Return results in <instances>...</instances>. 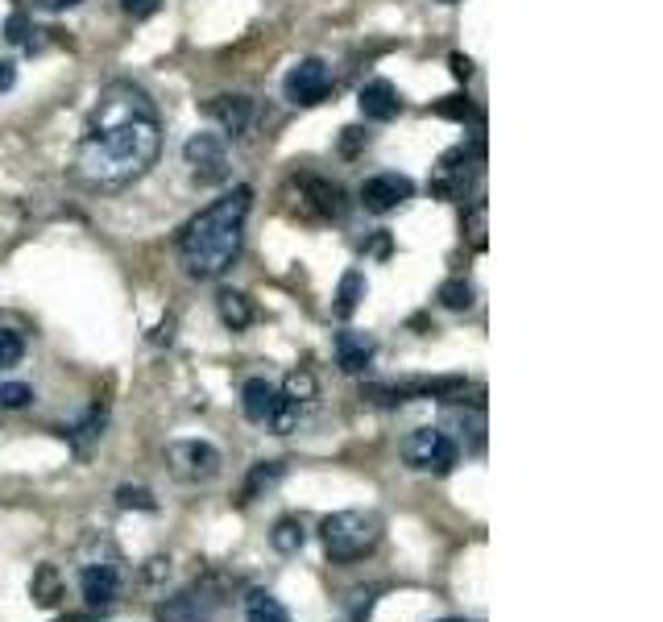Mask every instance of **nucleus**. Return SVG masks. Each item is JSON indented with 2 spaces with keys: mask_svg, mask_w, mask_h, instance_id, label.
<instances>
[{
  "mask_svg": "<svg viewBox=\"0 0 663 622\" xmlns=\"http://www.w3.org/2000/svg\"><path fill=\"white\" fill-rule=\"evenodd\" d=\"M162 149V124L154 100L133 83H108L87 117L71 175L92 191H121L137 183Z\"/></svg>",
  "mask_w": 663,
  "mask_h": 622,
  "instance_id": "obj_1",
  "label": "nucleus"
},
{
  "mask_svg": "<svg viewBox=\"0 0 663 622\" xmlns=\"http://www.w3.org/2000/svg\"><path fill=\"white\" fill-rule=\"evenodd\" d=\"M253 204L249 187H232L216 204H207L179 237V253L191 278H220L237 258L245 241V216Z\"/></svg>",
  "mask_w": 663,
  "mask_h": 622,
  "instance_id": "obj_2",
  "label": "nucleus"
},
{
  "mask_svg": "<svg viewBox=\"0 0 663 622\" xmlns=\"http://www.w3.org/2000/svg\"><path fill=\"white\" fill-rule=\"evenodd\" d=\"M382 531H386V523L373 511H336V515L320 523V539H324L332 560L365 557V552H373L382 543Z\"/></svg>",
  "mask_w": 663,
  "mask_h": 622,
  "instance_id": "obj_3",
  "label": "nucleus"
},
{
  "mask_svg": "<svg viewBox=\"0 0 663 622\" xmlns=\"http://www.w3.org/2000/svg\"><path fill=\"white\" fill-rule=\"evenodd\" d=\"M460 456V444L444 428H414L407 440H402V460L411 469H423V474H448Z\"/></svg>",
  "mask_w": 663,
  "mask_h": 622,
  "instance_id": "obj_4",
  "label": "nucleus"
},
{
  "mask_svg": "<svg viewBox=\"0 0 663 622\" xmlns=\"http://www.w3.org/2000/svg\"><path fill=\"white\" fill-rule=\"evenodd\" d=\"M220 601L225 598H220L216 581H200V585H191L183 594L158 601L154 622H212L216 619V610H220Z\"/></svg>",
  "mask_w": 663,
  "mask_h": 622,
  "instance_id": "obj_5",
  "label": "nucleus"
},
{
  "mask_svg": "<svg viewBox=\"0 0 663 622\" xmlns=\"http://www.w3.org/2000/svg\"><path fill=\"white\" fill-rule=\"evenodd\" d=\"M166 465H170V474L179 481L200 486V481H212L220 474V448L207 444V440H174L166 448Z\"/></svg>",
  "mask_w": 663,
  "mask_h": 622,
  "instance_id": "obj_6",
  "label": "nucleus"
},
{
  "mask_svg": "<svg viewBox=\"0 0 663 622\" xmlns=\"http://www.w3.org/2000/svg\"><path fill=\"white\" fill-rule=\"evenodd\" d=\"M183 158L191 166V179L200 187H216L228 179V145L220 133H191L183 145Z\"/></svg>",
  "mask_w": 663,
  "mask_h": 622,
  "instance_id": "obj_7",
  "label": "nucleus"
},
{
  "mask_svg": "<svg viewBox=\"0 0 663 622\" xmlns=\"http://www.w3.org/2000/svg\"><path fill=\"white\" fill-rule=\"evenodd\" d=\"M282 92H287V100L299 104V108H315V104H324L332 96V67L324 59H299L287 71Z\"/></svg>",
  "mask_w": 663,
  "mask_h": 622,
  "instance_id": "obj_8",
  "label": "nucleus"
},
{
  "mask_svg": "<svg viewBox=\"0 0 663 622\" xmlns=\"http://www.w3.org/2000/svg\"><path fill=\"white\" fill-rule=\"evenodd\" d=\"M477 166H481V142L477 145H456L453 154H444L439 166H435V179H432V191L435 195H465V183H469V175H477Z\"/></svg>",
  "mask_w": 663,
  "mask_h": 622,
  "instance_id": "obj_9",
  "label": "nucleus"
},
{
  "mask_svg": "<svg viewBox=\"0 0 663 622\" xmlns=\"http://www.w3.org/2000/svg\"><path fill=\"white\" fill-rule=\"evenodd\" d=\"M411 195H414V183L407 175H373V179L361 183V204H365V212H373V216H386L394 207H402Z\"/></svg>",
  "mask_w": 663,
  "mask_h": 622,
  "instance_id": "obj_10",
  "label": "nucleus"
},
{
  "mask_svg": "<svg viewBox=\"0 0 663 622\" xmlns=\"http://www.w3.org/2000/svg\"><path fill=\"white\" fill-rule=\"evenodd\" d=\"M204 112L225 129L228 137H245L253 124V100L249 96H212L204 104Z\"/></svg>",
  "mask_w": 663,
  "mask_h": 622,
  "instance_id": "obj_11",
  "label": "nucleus"
},
{
  "mask_svg": "<svg viewBox=\"0 0 663 622\" xmlns=\"http://www.w3.org/2000/svg\"><path fill=\"white\" fill-rule=\"evenodd\" d=\"M80 589H83V601L87 606H112L121 598V573L112 564H87L80 573Z\"/></svg>",
  "mask_w": 663,
  "mask_h": 622,
  "instance_id": "obj_12",
  "label": "nucleus"
},
{
  "mask_svg": "<svg viewBox=\"0 0 663 622\" xmlns=\"http://www.w3.org/2000/svg\"><path fill=\"white\" fill-rule=\"evenodd\" d=\"M373 352H377V340H373L370 332L345 328L336 336V361H340V370L345 373H365L373 361Z\"/></svg>",
  "mask_w": 663,
  "mask_h": 622,
  "instance_id": "obj_13",
  "label": "nucleus"
},
{
  "mask_svg": "<svg viewBox=\"0 0 663 622\" xmlns=\"http://www.w3.org/2000/svg\"><path fill=\"white\" fill-rule=\"evenodd\" d=\"M357 104H361L365 121H394V117H398V108H402L398 87H394L390 80H370L365 87H361Z\"/></svg>",
  "mask_w": 663,
  "mask_h": 622,
  "instance_id": "obj_14",
  "label": "nucleus"
},
{
  "mask_svg": "<svg viewBox=\"0 0 663 622\" xmlns=\"http://www.w3.org/2000/svg\"><path fill=\"white\" fill-rule=\"evenodd\" d=\"M303 204L320 216V220H340L345 216V191L328 179H303Z\"/></svg>",
  "mask_w": 663,
  "mask_h": 622,
  "instance_id": "obj_15",
  "label": "nucleus"
},
{
  "mask_svg": "<svg viewBox=\"0 0 663 622\" xmlns=\"http://www.w3.org/2000/svg\"><path fill=\"white\" fill-rule=\"evenodd\" d=\"M278 403H282V394L274 391L266 378H249L245 391H241V411H245L249 423H269Z\"/></svg>",
  "mask_w": 663,
  "mask_h": 622,
  "instance_id": "obj_16",
  "label": "nucleus"
},
{
  "mask_svg": "<svg viewBox=\"0 0 663 622\" xmlns=\"http://www.w3.org/2000/svg\"><path fill=\"white\" fill-rule=\"evenodd\" d=\"M216 311H220V320H225V328L241 332L253 324V303H249V295H241V290H220L216 295Z\"/></svg>",
  "mask_w": 663,
  "mask_h": 622,
  "instance_id": "obj_17",
  "label": "nucleus"
},
{
  "mask_svg": "<svg viewBox=\"0 0 663 622\" xmlns=\"http://www.w3.org/2000/svg\"><path fill=\"white\" fill-rule=\"evenodd\" d=\"M361 299H365V274H361V270H349V274L340 278V287H336L332 315H336V320H349L352 311L361 308Z\"/></svg>",
  "mask_w": 663,
  "mask_h": 622,
  "instance_id": "obj_18",
  "label": "nucleus"
},
{
  "mask_svg": "<svg viewBox=\"0 0 663 622\" xmlns=\"http://www.w3.org/2000/svg\"><path fill=\"white\" fill-rule=\"evenodd\" d=\"M269 543H274V552H282V557H294L303 543H308V527H303V518H278L274 523V531H269Z\"/></svg>",
  "mask_w": 663,
  "mask_h": 622,
  "instance_id": "obj_19",
  "label": "nucleus"
},
{
  "mask_svg": "<svg viewBox=\"0 0 663 622\" xmlns=\"http://www.w3.org/2000/svg\"><path fill=\"white\" fill-rule=\"evenodd\" d=\"M282 474H287V465H282V460H262V465H253V469H249L245 490H241V502H253L262 490L278 486V481H282Z\"/></svg>",
  "mask_w": 663,
  "mask_h": 622,
  "instance_id": "obj_20",
  "label": "nucleus"
},
{
  "mask_svg": "<svg viewBox=\"0 0 663 622\" xmlns=\"http://www.w3.org/2000/svg\"><path fill=\"white\" fill-rule=\"evenodd\" d=\"M104 423H108V415H104L100 407H92V411L83 415V423H75V428L67 432V435H71V444H75V453H80V456L92 453V444L104 435Z\"/></svg>",
  "mask_w": 663,
  "mask_h": 622,
  "instance_id": "obj_21",
  "label": "nucleus"
},
{
  "mask_svg": "<svg viewBox=\"0 0 663 622\" xmlns=\"http://www.w3.org/2000/svg\"><path fill=\"white\" fill-rule=\"evenodd\" d=\"M29 594H34V601L38 606H46V610H55L62 601V577L55 564H41L38 573H34V585H29Z\"/></svg>",
  "mask_w": 663,
  "mask_h": 622,
  "instance_id": "obj_22",
  "label": "nucleus"
},
{
  "mask_svg": "<svg viewBox=\"0 0 663 622\" xmlns=\"http://www.w3.org/2000/svg\"><path fill=\"white\" fill-rule=\"evenodd\" d=\"M245 619L249 622H290V614L278 606V598L274 594H266V589H253L245 598Z\"/></svg>",
  "mask_w": 663,
  "mask_h": 622,
  "instance_id": "obj_23",
  "label": "nucleus"
},
{
  "mask_svg": "<svg viewBox=\"0 0 663 622\" xmlns=\"http://www.w3.org/2000/svg\"><path fill=\"white\" fill-rule=\"evenodd\" d=\"M320 394V382H315V373L311 370H290L287 382H282V398H290V403H311Z\"/></svg>",
  "mask_w": 663,
  "mask_h": 622,
  "instance_id": "obj_24",
  "label": "nucleus"
},
{
  "mask_svg": "<svg viewBox=\"0 0 663 622\" xmlns=\"http://www.w3.org/2000/svg\"><path fill=\"white\" fill-rule=\"evenodd\" d=\"M435 299H439V308L448 311H469L473 308V287L465 278H448V283H439Z\"/></svg>",
  "mask_w": 663,
  "mask_h": 622,
  "instance_id": "obj_25",
  "label": "nucleus"
},
{
  "mask_svg": "<svg viewBox=\"0 0 663 622\" xmlns=\"http://www.w3.org/2000/svg\"><path fill=\"white\" fill-rule=\"evenodd\" d=\"M117 506L121 511H158V498L149 494L145 486H121L117 490Z\"/></svg>",
  "mask_w": 663,
  "mask_h": 622,
  "instance_id": "obj_26",
  "label": "nucleus"
},
{
  "mask_svg": "<svg viewBox=\"0 0 663 622\" xmlns=\"http://www.w3.org/2000/svg\"><path fill=\"white\" fill-rule=\"evenodd\" d=\"M21 357H25V340H21V332L0 328V370H9V366H17Z\"/></svg>",
  "mask_w": 663,
  "mask_h": 622,
  "instance_id": "obj_27",
  "label": "nucleus"
},
{
  "mask_svg": "<svg viewBox=\"0 0 663 622\" xmlns=\"http://www.w3.org/2000/svg\"><path fill=\"white\" fill-rule=\"evenodd\" d=\"M29 398H34V391H29L25 382H4V386H0V411H17Z\"/></svg>",
  "mask_w": 663,
  "mask_h": 622,
  "instance_id": "obj_28",
  "label": "nucleus"
},
{
  "mask_svg": "<svg viewBox=\"0 0 663 622\" xmlns=\"http://www.w3.org/2000/svg\"><path fill=\"white\" fill-rule=\"evenodd\" d=\"M294 423H299V403L282 398V403H278V411L269 415V428H274L278 435H287V432H294Z\"/></svg>",
  "mask_w": 663,
  "mask_h": 622,
  "instance_id": "obj_29",
  "label": "nucleus"
},
{
  "mask_svg": "<svg viewBox=\"0 0 663 622\" xmlns=\"http://www.w3.org/2000/svg\"><path fill=\"white\" fill-rule=\"evenodd\" d=\"M465 232H469V246L485 249V204H473L465 216Z\"/></svg>",
  "mask_w": 663,
  "mask_h": 622,
  "instance_id": "obj_30",
  "label": "nucleus"
},
{
  "mask_svg": "<svg viewBox=\"0 0 663 622\" xmlns=\"http://www.w3.org/2000/svg\"><path fill=\"white\" fill-rule=\"evenodd\" d=\"M435 112H439V117L465 121V117H473V104H469V96H448L444 104H435Z\"/></svg>",
  "mask_w": 663,
  "mask_h": 622,
  "instance_id": "obj_31",
  "label": "nucleus"
},
{
  "mask_svg": "<svg viewBox=\"0 0 663 622\" xmlns=\"http://www.w3.org/2000/svg\"><path fill=\"white\" fill-rule=\"evenodd\" d=\"M29 34H34V29H29L25 13H13V17H9V25H4V38L17 41V46H29Z\"/></svg>",
  "mask_w": 663,
  "mask_h": 622,
  "instance_id": "obj_32",
  "label": "nucleus"
},
{
  "mask_svg": "<svg viewBox=\"0 0 663 622\" xmlns=\"http://www.w3.org/2000/svg\"><path fill=\"white\" fill-rule=\"evenodd\" d=\"M121 9L133 21H145V17H154V13L162 9V0H121Z\"/></svg>",
  "mask_w": 663,
  "mask_h": 622,
  "instance_id": "obj_33",
  "label": "nucleus"
},
{
  "mask_svg": "<svg viewBox=\"0 0 663 622\" xmlns=\"http://www.w3.org/2000/svg\"><path fill=\"white\" fill-rule=\"evenodd\" d=\"M469 423V415H448L444 419V428H465ZM481 444H485V435H481V415L473 419V453H481Z\"/></svg>",
  "mask_w": 663,
  "mask_h": 622,
  "instance_id": "obj_34",
  "label": "nucleus"
},
{
  "mask_svg": "<svg viewBox=\"0 0 663 622\" xmlns=\"http://www.w3.org/2000/svg\"><path fill=\"white\" fill-rule=\"evenodd\" d=\"M361 145H370V133H365V129H345V137H340V154H349L352 158Z\"/></svg>",
  "mask_w": 663,
  "mask_h": 622,
  "instance_id": "obj_35",
  "label": "nucleus"
},
{
  "mask_svg": "<svg viewBox=\"0 0 663 622\" xmlns=\"http://www.w3.org/2000/svg\"><path fill=\"white\" fill-rule=\"evenodd\" d=\"M17 83V67L13 62H0V92H9Z\"/></svg>",
  "mask_w": 663,
  "mask_h": 622,
  "instance_id": "obj_36",
  "label": "nucleus"
},
{
  "mask_svg": "<svg viewBox=\"0 0 663 622\" xmlns=\"http://www.w3.org/2000/svg\"><path fill=\"white\" fill-rule=\"evenodd\" d=\"M453 75L456 80H469V75H473V62L465 59V55H453Z\"/></svg>",
  "mask_w": 663,
  "mask_h": 622,
  "instance_id": "obj_37",
  "label": "nucleus"
},
{
  "mask_svg": "<svg viewBox=\"0 0 663 622\" xmlns=\"http://www.w3.org/2000/svg\"><path fill=\"white\" fill-rule=\"evenodd\" d=\"M38 4L46 9V13H62V9H75L80 0H38Z\"/></svg>",
  "mask_w": 663,
  "mask_h": 622,
  "instance_id": "obj_38",
  "label": "nucleus"
},
{
  "mask_svg": "<svg viewBox=\"0 0 663 622\" xmlns=\"http://www.w3.org/2000/svg\"><path fill=\"white\" fill-rule=\"evenodd\" d=\"M439 622H465V619H439Z\"/></svg>",
  "mask_w": 663,
  "mask_h": 622,
  "instance_id": "obj_39",
  "label": "nucleus"
},
{
  "mask_svg": "<svg viewBox=\"0 0 663 622\" xmlns=\"http://www.w3.org/2000/svg\"><path fill=\"white\" fill-rule=\"evenodd\" d=\"M444 4H456V0H444Z\"/></svg>",
  "mask_w": 663,
  "mask_h": 622,
  "instance_id": "obj_40",
  "label": "nucleus"
}]
</instances>
